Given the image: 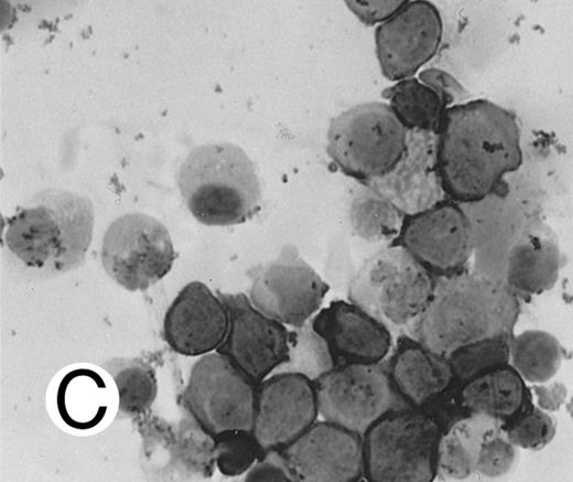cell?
<instances>
[{
	"mask_svg": "<svg viewBox=\"0 0 573 482\" xmlns=\"http://www.w3.org/2000/svg\"><path fill=\"white\" fill-rule=\"evenodd\" d=\"M331 353L310 321L290 330L288 361L277 372L302 374L315 382L334 367Z\"/></svg>",
	"mask_w": 573,
	"mask_h": 482,
	"instance_id": "4dcf8cb0",
	"label": "cell"
},
{
	"mask_svg": "<svg viewBox=\"0 0 573 482\" xmlns=\"http://www.w3.org/2000/svg\"><path fill=\"white\" fill-rule=\"evenodd\" d=\"M516 459L517 447L508 440L502 425L493 429L484 438L475 470L486 478H499L513 468Z\"/></svg>",
	"mask_w": 573,
	"mask_h": 482,
	"instance_id": "836d02e7",
	"label": "cell"
},
{
	"mask_svg": "<svg viewBox=\"0 0 573 482\" xmlns=\"http://www.w3.org/2000/svg\"><path fill=\"white\" fill-rule=\"evenodd\" d=\"M437 279L397 244L369 257L353 276L347 298L393 334L407 333L428 307Z\"/></svg>",
	"mask_w": 573,
	"mask_h": 482,
	"instance_id": "5b68a950",
	"label": "cell"
},
{
	"mask_svg": "<svg viewBox=\"0 0 573 482\" xmlns=\"http://www.w3.org/2000/svg\"><path fill=\"white\" fill-rule=\"evenodd\" d=\"M217 294L227 309L228 330L216 352L258 385L288 361L290 330L260 312L242 292Z\"/></svg>",
	"mask_w": 573,
	"mask_h": 482,
	"instance_id": "4fadbf2b",
	"label": "cell"
},
{
	"mask_svg": "<svg viewBox=\"0 0 573 482\" xmlns=\"http://www.w3.org/2000/svg\"><path fill=\"white\" fill-rule=\"evenodd\" d=\"M442 430L425 408L388 413L363 435L364 478L370 482L433 481Z\"/></svg>",
	"mask_w": 573,
	"mask_h": 482,
	"instance_id": "8992f818",
	"label": "cell"
},
{
	"mask_svg": "<svg viewBox=\"0 0 573 482\" xmlns=\"http://www.w3.org/2000/svg\"><path fill=\"white\" fill-rule=\"evenodd\" d=\"M310 324L325 342L335 366L382 363L393 346L392 332L349 300H333Z\"/></svg>",
	"mask_w": 573,
	"mask_h": 482,
	"instance_id": "e0dca14e",
	"label": "cell"
},
{
	"mask_svg": "<svg viewBox=\"0 0 573 482\" xmlns=\"http://www.w3.org/2000/svg\"><path fill=\"white\" fill-rule=\"evenodd\" d=\"M519 296L502 280L480 270L437 279L433 296L407 334L439 356L466 344L513 334Z\"/></svg>",
	"mask_w": 573,
	"mask_h": 482,
	"instance_id": "7a4b0ae2",
	"label": "cell"
},
{
	"mask_svg": "<svg viewBox=\"0 0 573 482\" xmlns=\"http://www.w3.org/2000/svg\"><path fill=\"white\" fill-rule=\"evenodd\" d=\"M107 275L129 291H144L164 278L176 254L167 228L143 213L125 214L107 228L101 244Z\"/></svg>",
	"mask_w": 573,
	"mask_h": 482,
	"instance_id": "ba28073f",
	"label": "cell"
},
{
	"mask_svg": "<svg viewBox=\"0 0 573 482\" xmlns=\"http://www.w3.org/2000/svg\"><path fill=\"white\" fill-rule=\"evenodd\" d=\"M532 395L522 409L504 424L508 440L517 448L540 450L553 439L556 422L548 413L536 406Z\"/></svg>",
	"mask_w": 573,
	"mask_h": 482,
	"instance_id": "d6a6232c",
	"label": "cell"
},
{
	"mask_svg": "<svg viewBox=\"0 0 573 482\" xmlns=\"http://www.w3.org/2000/svg\"><path fill=\"white\" fill-rule=\"evenodd\" d=\"M263 449L251 430H225L214 435L215 465L226 476L246 473Z\"/></svg>",
	"mask_w": 573,
	"mask_h": 482,
	"instance_id": "1f68e13d",
	"label": "cell"
},
{
	"mask_svg": "<svg viewBox=\"0 0 573 482\" xmlns=\"http://www.w3.org/2000/svg\"><path fill=\"white\" fill-rule=\"evenodd\" d=\"M94 228V210L86 196L47 189L7 218L4 244L26 268L61 274L78 268Z\"/></svg>",
	"mask_w": 573,
	"mask_h": 482,
	"instance_id": "3957f363",
	"label": "cell"
},
{
	"mask_svg": "<svg viewBox=\"0 0 573 482\" xmlns=\"http://www.w3.org/2000/svg\"><path fill=\"white\" fill-rule=\"evenodd\" d=\"M257 384L218 352L192 366L183 400L187 411L213 436L252 430Z\"/></svg>",
	"mask_w": 573,
	"mask_h": 482,
	"instance_id": "30bf717a",
	"label": "cell"
},
{
	"mask_svg": "<svg viewBox=\"0 0 573 482\" xmlns=\"http://www.w3.org/2000/svg\"><path fill=\"white\" fill-rule=\"evenodd\" d=\"M313 383L318 416L361 436L388 413L408 407L382 363L335 366Z\"/></svg>",
	"mask_w": 573,
	"mask_h": 482,
	"instance_id": "9c48e42d",
	"label": "cell"
},
{
	"mask_svg": "<svg viewBox=\"0 0 573 482\" xmlns=\"http://www.w3.org/2000/svg\"><path fill=\"white\" fill-rule=\"evenodd\" d=\"M382 96L407 130L437 132L446 106L440 96L418 77L394 82L382 92Z\"/></svg>",
	"mask_w": 573,
	"mask_h": 482,
	"instance_id": "4316f807",
	"label": "cell"
},
{
	"mask_svg": "<svg viewBox=\"0 0 573 482\" xmlns=\"http://www.w3.org/2000/svg\"><path fill=\"white\" fill-rule=\"evenodd\" d=\"M443 36L439 9L429 0H412L375 31L382 75L397 82L414 76L436 54Z\"/></svg>",
	"mask_w": 573,
	"mask_h": 482,
	"instance_id": "5bb4252c",
	"label": "cell"
},
{
	"mask_svg": "<svg viewBox=\"0 0 573 482\" xmlns=\"http://www.w3.org/2000/svg\"><path fill=\"white\" fill-rule=\"evenodd\" d=\"M504 424L497 418L473 413L446 426L437 447L436 478L458 481L476 473V460L484 438Z\"/></svg>",
	"mask_w": 573,
	"mask_h": 482,
	"instance_id": "d4e9b609",
	"label": "cell"
},
{
	"mask_svg": "<svg viewBox=\"0 0 573 482\" xmlns=\"http://www.w3.org/2000/svg\"><path fill=\"white\" fill-rule=\"evenodd\" d=\"M118 393V408L125 416H142L152 406L158 383L153 368L141 361L117 363L109 369Z\"/></svg>",
	"mask_w": 573,
	"mask_h": 482,
	"instance_id": "f1b7e54d",
	"label": "cell"
},
{
	"mask_svg": "<svg viewBox=\"0 0 573 482\" xmlns=\"http://www.w3.org/2000/svg\"><path fill=\"white\" fill-rule=\"evenodd\" d=\"M418 78L440 96L446 108L471 99L469 93L446 71L424 68L420 71Z\"/></svg>",
	"mask_w": 573,
	"mask_h": 482,
	"instance_id": "e575fe53",
	"label": "cell"
},
{
	"mask_svg": "<svg viewBox=\"0 0 573 482\" xmlns=\"http://www.w3.org/2000/svg\"><path fill=\"white\" fill-rule=\"evenodd\" d=\"M228 330L227 309L205 283L191 281L176 294L163 320V336L170 347L184 356L216 351Z\"/></svg>",
	"mask_w": 573,
	"mask_h": 482,
	"instance_id": "d6986e66",
	"label": "cell"
},
{
	"mask_svg": "<svg viewBox=\"0 0 573 482\" xmlns=\"http://www.w3.org/2000/svg\"><path fill=\"white\" fill-rule=\"evenodd\" d=\"M412 0H344L350 12L367 25H377Z\"/></svg>",
	"mask_w": 573,
	"mask_h": 482,
	"instance_id": "8d00e7d4",
	"label": "cell"
},
{
	"mask_svg": "<svg viewBox=\"0 0 573 482\" xmlns=\"http://www.w3.org/2000/svg\"><path fill=\"white\" fill-rule=\"evenodd\" d=\"M314 383L293 372H275L257 385L252 433L263 450L282 449L317 419Z\"/></svg>",
	"mask_w": 573,
	"mask_h": 482,
	"instance_id": "9a60e30c",
	"label": "cell"
},
{
	"mask_svg": "<svg viewBox=\"0 0 573 482\" xmlns=\"http://www.w3.org/2000/svg\"><path fill=\"white\" fill-rule=\"evenodd\" d=\"M512 335L483 339L451 352L445 360L454 383L460 385L494 367L509 364Z\"/></svg>",
	"mask_w": 573,
	"mask_h": 482,
	"instance_id": "f546056e",
	"label": "cell"
},
{
	"mask_svg": "<svg viewBox=\"0 0 573 482\" xmlns=\"http://www.w3.org/2000/svg\"><path fill=\"white\" fill-rule=\"evenodd\" d=\"M113 395L104 376L89 367L63 375L55 394L56 410L67 427L77 431L97 428L107 417Z\"/></svg>",
	"mask_w": 573,
	"mask_h": 482,
	"instance_id": "cb8c5ba5",
	"label": "cell"
},
{
	"mask_svg": "<svg viewBox=\"0 0 573 482\" xmlns=\"http://www.w3.org/2000/svg\"><path fill=\"white\" fill-rule=\"evenodd\" d=\"M404 214L369 185L353 190L348 203V222L353 233L371 244H391L399 235Z\"/></svg>",
	"mask_w": 573,
	"mask_h": 482,
	"instance_id": "484cf974",
	"label": "cell"
},
{
	"mask_svg": "<svg viewBox=\"0 0 573 482\" xmlns=\"http://www.w3.org/2000/svg\"><path fill=\"white\" fill-rule=\"evenodd\" d=\"M177 185L191 214L207 226L245 223L261 207L256 167L229 142L195 147L179 169Z\"/></svg>",
	"mask_w": 573,
	"mask_h": 482,
	"instance_id": "277c9868",
	"label": "cell"
},
{
	"mask_svg": "<svg viewBox=\"0 0 573 482\" xmlns=\"http://www.w3.org/2000/svg\"><path fill=\"white\" fill-rule=\"evenodd\" d=\"M365 184L404 215L447 199L437 170L436 133L408 130L406 148L397 163L386 174Z\"/></svg>",
	"mask_w": 573,
	"mask_h": 482,
	"instance_id": "ac0fdd59",
	"label": "cell"
},
{
	"mask_svg": "<svg viewBox=\"0 0 573 482\" xmlns=\"http://www.w3.org/2000/svg\"><path fill=\"white\" fill-rule=\"evenodd\" d=\"M455 394L465 414H484L507 422L522 409L531 390L509 363L456 385Z\"/></svg>",
	"mask_w": 573,
	"mask_h": 482,
	"instance_id": "603a6c76",
	"label": "cell"
},
{
	"mask_svg": "<svg viewBox=\"0 0 573 482\" xmlns=\"http://www.w3.org/2000/svg\"><path fill=\"white\" fill-rule=\"evenodd\" d=\"M246 481H291L295 478L280 449L263 450L247 471Z\"/></svg>",
	"mask_w": 573,
	"mask_h": 482,
	"instance_id": "d590c367",
	"label": "cell"
},
{
	"mask_svg": "<svg viewBox=\"0 0 573 482\" xmlns=\"http://www.w3.org/2000/svg\"><path fill=\"white\" fill-rule=\"evenodd\" d=\"M530 390L536 397L538 407L544 411H556L567 396L566 386L559 381L533 384Z\"/></svg>",
	"mask_w": 573,
	"mask_h": 482,
	"instance_id": "74e56055",
	"label": "cell"
},
{
	"mask_svg": "<svg viewBox=\"0 0 573 482\" xmlns=\"http://www.w3.org/2000/svg\"><path fill=\"white\" fill-rule=\"evenodd\" d=\"M564 354V349L553 334L526 330L512 335L509 363L525 381L539 384L553 378Z\"/></svg>",
	"mask_w": 573,
	"mask_h": 482,
	"instance_id": "83f0119b",
	"label": "cell"
},
{
	"mask_svg": "<svg viewBox=\"0 0 573 482\" xmlns=\"http://www.w3.org/2000/svg\"><path fill=\"white\" fill-rule=\"evenodd\" d=\"M561 265L556 234L543 222L533 221L511 239L502 278L519 297L541 294L555 286Z\"/></svg>",
	"mask_w": 573,
	"mask_h": 482,
	"instance_id": "44dd1931",
	"label": "cell"
},
{
	"mask_svg": "<svg viewBox=\"0 0 573 482\" xmlns=\"http://www.w3.org/2000/svg\"><path fill=\"white\" fill-rule=\"evenodd\" d=\"M522 158L520 128L508 109L484 98L445 109L436 132V161L447 199L460 204L486 199Z\"/></svg>",
	"mask_w": 573,
	"mask_h": 482,
	"instance_id": "6da1fadb",
	"label": "cell"
},
{
	"mask_svg": "<svg viewBox=\"0 0 573 482\" xmlns=\"http://www.w3.org/2000/svg\"><path fill=\"white\" fill-rule=\"evenodd\" d=\"M144 461L181 478H209L215 469L214 436L190 413L173 427L159 417L140 421Z\"/></svg>",
	"mask_w": 573,
	"mask_h": 482,
	"instance_id": "ffe728a7",
	"label": "cell"
},
{
	"mask_svg": "<svg viewBox=\"0 0 573 482\" xmlns=\"http://www.w3.org/2000/svg\"><path fill=\"white\" fill-rule=\"evenodd\" d=\"M249 300L260 312L290 328L307 323L321 309L329 286L285 246L273 259L250 272Z\"/></svg>",
	"mask_w": 573,
	"mask_h": 482,
	"instance_id": "7c38bea8",
	"label": "cell"
},
{
	"mask_svg": "<svg viewBox=\"0 0 573 482\" xmlns=\"http://www.w3.org/2000/svg\"><path fill=\"white\" fill-rule=\"evenodd\" d=\"M280 450L295 481L354 482L364 478L363 436L324 419Z\"/></svg>",
	"mask_w": 573,
	"mask_h": 482,
	"instance_id": "2e32d148",
	"label": "cell"
},
{
	"mask_svg": "<svg viewBox=\"0 0 573 482\" xmlns=\"http://www.w3.org/2000/svg\"><path fill=\"white\" fill-rule=\"evenodd\" d=\"M407 133L387 103H363L331 120L326 151L344 174L366 183L397 163Z\"/></svg>",
	"mask_w": 573,
	"mask_h": 482,
	"instance_id": "52a82bcc",
	"label": "cell"
},
{
	"mask_svg": "<svg viewBox=\"0 0 573 482\" xmlns=\"http://www.w3.org/2000/svg\"><path fill=\"white\" fill-rule=\"evenodd\" d=\"M387 371L391 384L412 408H425L454 383L446 360L407 333L393 343Z\"/></svg>",
	"mask_w": 573,
	"mask_h": 482,
	"instance_id": "7402d4cb",
	"label": "cell"
},
{
	"mask_svg": "<svg viewBox=\"0 0 573 482\" xmlns=\"http://www.w3.org/2000/svg\"><path fill=\"white\" fill-rule=\"evenodd\" d=\"M391 244L402 246L436 279H442L465 270L476 237L460 203L444 199L404 215L399 235Z\"/></svg>",
	"mask_w": 573,
	"mask_h": 482,
	"instance_id": "8fae6325",
	"label": "cell"
}]
</instances>
